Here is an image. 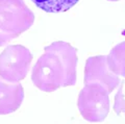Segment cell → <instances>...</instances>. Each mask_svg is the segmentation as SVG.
<instances>
[{
	"label": "cell",
	"instance_id": "obj_1",
	"mask_svg": "<svg viewBox=\"0 0 125 124\" xmlns=\"http://www.w3.org/2000/svg\"><path fill=\"white\" fill-rule=\"evenodd\" d=\"M77 50L66 42H54L32 68L31 80L43 92H54L76 83Z\"/></svg>",
	"mask_w": 125,
	"mask_h": 124
},
{
	"label": "cell",
	"instance_id": "obj_2",
	"mask_svg": "<svg viewBox=\"0 0 125 124\" xmlns=\"http://www.w3.org/2000/svg\"><path fill=\"white\" fill-rule=\"evenodd\" d=\"M34 15L23 0H0V47L29 29Z\"/></svg>",
	"mask_w": 125,
	"mask_h": 124
},
{
	"label": "cell",
	"instance_id": "obj_3",
	"mask_svg": "<svg viewBox=\"0 0 125 124\" xmlns=\"http://www.w3.org/2000/svg\"><path fill=\"white\" fill-rule=\"evenodd\" d=\"M109 93L97 83L84 84L78 95L79 113L89 122H101L109 112Z\"/></svg>",
	"mask_w": 125,
	"mask_h": 124
},
{
	"label": "cell",
	"instance_id": "obj_4",
	"mask_svg": "<svg viewBox=\"0 0 125 124\" xmlns=\"http://www.w3.org/2000/svg\"><path fill=\"white\" fill-rule=\"evenodd\" d=\"M32 54L22 45H11L0 54V75L10 83H19L28 73Z\"/></svg>",
	"mask_w": 125,
	"mask_h": 124
},
{
	"label": "cell",
	"instance_id": "obj_5",
	"mask_svg": "<svg viewBox=\"0 0 125 124\" xmlns=\"http://www.w3.org/2000/svg\"><path fill=\"white\" fill-rule=\"evenodd\" d=\"M97 83L112 93L119 86L120 78L111 70L106 55L89 57L84 67V84Z\"/></svg>",
	"mask_w": 125,
	"mask_h": 124
},
{
	"label": "cell",
	"instance_id": "obj_6",
	"mask_svg": "<svg viewBox=\"0 0 125 124\" xmlns=\"http://www.w3.org/2000/svg\"><path fill=\"white\" fill-rule=\"evenodd\" d=\"M24 99V89L19 83H10L0 75V115L17 111Z\"/></svg>",
	"mask_w": 125,
	"mask_h": 124
},
{
	"label": "cell",
	"instance_id": "obj_7",
	"mask_svg": "<svg viewBox=\"0 0 125 124\" xmlns=\"http://www.w3.org/2000/svg\"><path fill=\"white\" fill-rule=\"evenodd\" d=\"M106 56L111 70L118 76L125 77V42L116 45Z\"/></svg>",
	"mask_w": 125,
	"mask_h": 124
},
{
	"label": "cell",
	"instance_id": "obj_8",
	"mask_svg": "<svg viewBox=\"0 0 125 124\" xmlns=\"http://www.w3.org/2000/svg\"><path fill=\"white\" fill-rule=\"evenodd\" d=\"M46 13H64L73 7L79 0H31Z\"/></svg>",
	"mask_w": 125,
	"mask_h": 124
},
{
	"label": "cell",
	"instance_id": "obj_9",
	"mask_svg": "<svg viewBox=\"0 0 125 124\" xmlns=\"http://www.w3.org/2000/svg\"><path fill=\"white\" fill-rule=\"evenodd\" d=\"M114 111L118 115L121 114L125 115V80L121 81L120 89L115 96Z\"/></svg>",
	"mask_w": 125,
	"mask_h": 124
},
{
	"label": "cell",
	"instance_id": "obj_10",
	"mask_svg": "<svg viewBox=\"0 0 125 124\" xmlns=\"http://www.w3.org/2000/svg\"><path fill=\"white\" fill-rule=\"evenodd\" d=\"M108 1H119V0H108Z\"/></svg>",
	"mask_w": 125,
	"mask_h": 124
}]
</instances>
